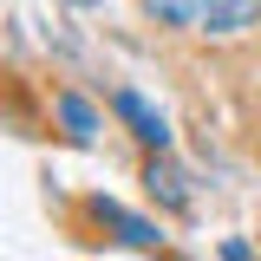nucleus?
I'll list each match as a JSON object with an SVG mask.
<instances>
[{
    "label": "nucleus",
    "instance_id": "nucleus-1",
    "mask_svg": "<svg viewBox=\"0 0 261 261\" xmlns=\"http://www.w3.org/2000/svg\"><path fill=\"white\" fill-rule=\"evenodd\" d=\"M261 27V0H209L202 7V39H235V33Z\"/></svg>",
    "mask_w": 261,
    "mask_h": 261
},
{
    "label": "nucleus",
    "instance_id": "nucleus-4",
    "mask_svg": "<svg viewBox=\"0 0 261 261\" xmlns=\"http://www.w3.org/2000/svg\"><path fill=\"white\" fill-rule=\"evenodd\" d=\"M92 216L105 228H118V242H130V248H157L163 235H157V222H144V216H130V209H118V202H105V196H92Z\"/></svg>",
    "mask_w": 261,
    "mask_h": 261
},
{
    "label": "nucleus",
    "instance_id": "nucleus-2",
    "mask_svg": "<svg viewBox=\"0 0 261 261\" xmlns=\"http://www.w3.org/2000/svg\"><path fill=\"white\" fill-rule=\"evenodd\" d=\"M111 105H118V118L130 124V137H137V144H150V150H170V124H163V111H150L137 92H118Z\"/></svg>",
    "mask_w": 261,
    "mask_h": 261
},
{
    "label": "nucleus",
    "instance_id": "nucleus-7",
    "mask_svg": "<svg viewBox=\"0 0 261 261\" xmlns=\"http://www.w3.org/2000/svg\"><path fill=\"white\" fill-rule=\"evenodd\" d=\"M72 7H105V0H72Z\"/></svg>",
    "mask_w": 261,
    "mask_h": 261
},
{
    "label": "nucleus",
    "instance_id": "nucleus-3",
    "mask_svg": "<svg viewBox=\"0 0 261 261\" xmlns=\"http://www.w3.org/2000/svg\"><path fill=\"white\" fill-rule=\"evenodd\" d=\"M144 190L157 196L163 209H190V176H183L176 163L163 157V150H157V157H150V163H144Z\"/></svg>",
    "mask_w": 261,
    "mask_h": 261
},
{
    "label": "nucleus",
    "instance_id": "nucleus-6",
    "mask_svg": "<svg viewBox=\"0 0 261 261\" xmlns=\"http://www.w3.org/2000/svg\"><path fill=\"white\" fill-rule=\"evenodd\" d=\"M59 124L72 130L79 144H85V137H92V130H98V111H92V105H85V98H79V92H59Z\"/></svg>",
    "mask_w": 261,
    "mask_h": 261
},
{
    "label": "nucleus",
    "instance_id": "nucleus-5",
    "mask_svg": "<svg viewBox=\"0 0 261 261\" xmlns=\"http://www.w3.org/2000/svg\"><path fill=\"white\" fill-rule=\"evenodd\" d=\"M202 7H209V0H144V13H150L157 27H176V33L202 27Z\"/></svg>",
    "mask_w": 261,
    "mask_h": 261
}]
</instances>
